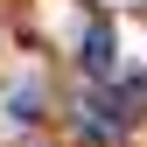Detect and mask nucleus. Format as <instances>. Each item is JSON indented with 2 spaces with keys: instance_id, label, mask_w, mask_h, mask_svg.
<instances>
[{
  "instance_id": "f257e3e1",
  "label": "nucleus",
  "mask_w": 147,
  "mask_h": 147,
  "mask_svg": "<svg viewBox=\"0 0 147 147\" xmlns=\"http://www.w3.org/2000/svg\"><path fill=\"white\" fill-rule=\"evenodd\" d=\"M112 63H119V42H112V28H91L84 35V70H91V77H112Z\"/></svg>"
}]
</instances>
